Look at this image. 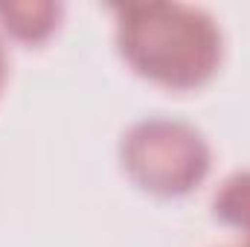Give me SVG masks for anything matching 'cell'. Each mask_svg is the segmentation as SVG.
<instances>
[{
    "label": "cell",
    "instance_id": "cell-1",
    "mask_svg": "<svg viewBox=\"0 0 250 247\" xmlns=\"http://www.w3.org/2000/svg\"><path fill=\"white\" fill-rule=\"evenodd\" d=\"M117 15V44L140 76L166 87H198L221 64L215 21L187 3H125Z\"/></svg>",
    "mask_w": 250,
    "mask_h": 247
},
{
    "label": "cell",
    "instance_id": "cell-2",
    "mask_svg": "<svg viewBox=\"0 0 250 247\" xmlns=\"http://www.w3.org/2000/svg\"><path fill=\"white\" fill-rule=\"evenodd\" d=\"M123 163L140 186L160 195H181L204 181L209 151L195 128L151 120L131 128L125 137Z\"/></svg>",
    "mask_w": 250,
    "mask_h": 247
},
{
    "label": "cell",
    "instance_id": "cell-3",
    "mask_svg": "<svg viewBox=\"0 0 250 247\" xmlns=\"http://www.w3.org/2000/svg\"><path fill=\"white\" fill-rule=\"evenodd\" d=\"M59 18H62L59 3H41V0L0 3V23L18 41H29V44L44 41L59 26Z\"/></svg>",
    "mask_w": 250,
    "mask_h": 247
},
{
    "label": "cell",
    "instance_id": "cell-4",
    "mask_svg": "<svg viewBox=\"0 0 250 247\" xmlns=\"http://www.w3.org/2000/svg\"><path fill=\"white\" fill-rule=\"evenodd\" d=\"M215 215L233 227L250 230V172L236 175L215 195Z\"/></svg>",
    "mask_w": 250,
    "mask_h": 247
},
{
    "label": "cell",
    "instance_id": "cell-5",
    "mask_svg": "<svg viewBox=\"0 0 250 247\" xmlns=\"http://www.w3.org/2000/svg\"><path fill=\"white\" fill-rule=\"evenodd\" d=\"M3 79H6V56H3V47H0V87H3Z\"/></svg>",
    "mask_w": 250,
    "mask_h": 247
},
{
    "label": "cell",
    "instance_id": "cell-6",
    "mask_svg": "<svg viewBox=\"0 0 250 247\" xmlns=\"http://www.w3.org/2000/svg\"><path fill=\"white\" fill-rule=\"evenodd\" d=\"M248 247H250V245H248Z\"/></svg>",
    "mask_w": 250,
    "mask_h": 247
}]
</instances>
